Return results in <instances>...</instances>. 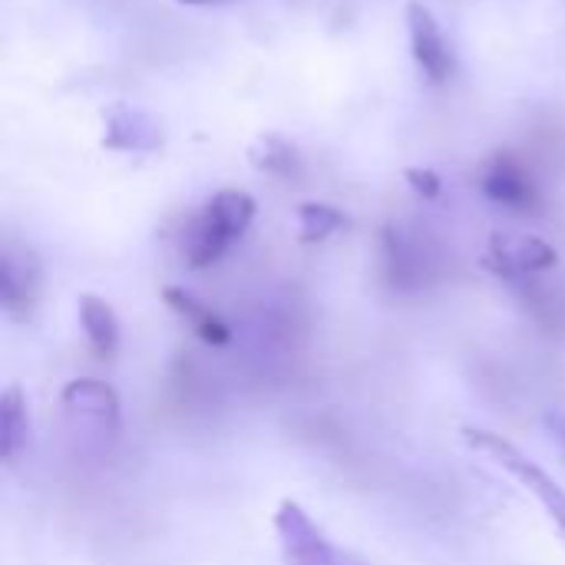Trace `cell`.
I'll return each mask as SVG.
<instances>
[{"label":"cell","mask_w":565,"mask_h":565,"mask_svg":"<svg viewBox=\"0 0 565 565\" xmlns=\"http://www.w3.org/2000/svg\"><path fill=\"white\" fill-rule=\"evenodd\" d=\"M298 222H301V242H308V245L324 242L328 235L344 228V215L328 202H305L298 209Z\"/></svg>","instance_id":"obj_15"},{"label":"cell","mask_w":565,"mask_h":565,"mask_svg":"<svg viewBox=\"0 0 565 565\" xmlns=\"http://www.w3.org/2000/svg\"><path fill=\"white\" fill-rule=\"evenodd\" d=\"M407 30H411V53L420 66V73L430 83H447L454 73V50L434 17L430 7H424L420 0L407 3Z\"/></svg>","instance_id":"obj_6"},{"label":"cell","mask_w":565,"mask_h":565,"mask_svg":"<svg viewBox=\"0 0 565 565\" xmlns=\"http://www.w3.org/2000/svg\"><path fill=\"white\" fill-rule=\"evenodd\" d=\"M166 301H169L172 311H179V315L192 324V331H195L205 344H212V348L232 344V328H228L212 308H205L199 298H192L189 291H182V288H166Z\"/></svg>","instance_id":"obj_10"},{"label":"cell","mask_w":565,"mask_h":565,"mask_svg":"<svg viewBox=\"0 0 565 565\" xmlns=\"http://www.w3.org/2000/svg\"><path fill=\"white\" fill-rule=\"evenodd\" d=\"M248 159L258 172H268V175H281V179H291L298 175L301 162H298V152L295 146H288L281 136L268 132V136H258L248 149Z\"/></svg>","instance_id":"obj_14"},{"label":"cell","mask_w":565,"mask_h":565,"mask_svg":"<svg viewBox=\"0 0 565 565\" xmlns=\"http://www.w3.org/2000/svg\"><path fill=\"white\" fill-rule=\"evenodd\" d=\"M63 417L66 430L76 440L79 454H103L116 444L122 414H119V397L109 384L79 377L70 381L63 391Z\"/></svg>","instance_id":"obj_2"},{"label":"cell","mask_w":565,"mask_h":565,"mask_svg":"<svg viewBox=\"0 0 565 565\" xmlns=\"http://www.w3.org/2000/svg\"><path fill=\"white\" fill-rule=\"evenodd\" d=\"M404 179L411 182V189L420 195V199H437L440 195V175L434 172V169H420V166H411V169H404Z\"/></svg>","instance_id":"obj_16"},{"label":"cell","mask_w":565,"mask_h":565,"mask_svg":"<svg viewBox=\"0 0 565 565\" xmlns=\"http://www.w3.org/2000/svg\"><path fill=\"white\" fill-rule=\"evenodd\" d=\"M185 7H218V3H232V0H179Z\"/></svg>","instance_id":"obj_17"},{"label":"cell","mask_w":565,"mask_h":565,"mask_svg":"<svg viewBox=\"0 0 565 565\" xmlns=\"http://www.w3.org/2000/svg\"><path fill=\"white\" fill-rule=\"evenodd\" d=\"M275 530L281 536V550H285L288 565H367L361 556L334 546L295 500H285L278 507Z\"/></svg>","instance_id":"obj_4"},{"label":"cell","mask_w":565,"mask_h":565,"mask_svg":"<svg viewBox=\"0 0 565 565\" xmlns=\"http://www.w3.org/2000/svg\"><path fill=\"white\" fill-rule=\"evenodd\" d=\"M467 437V444L473 447V450H480V454H487V457H493L503 470H510L520 483H523V490H530L540 503H543V510L550 513V520L556 523V530H559V536L565 540V490L536 463V460H530L516 444H510L507 437H500V434H493V430H467L463 434Z\"/></svg>","instance_id":"obj_3"},{"label":"cell","mask_w":565,"mask_h":565,"mask_svg":"<svg viewBox=\"0 0 565 565\" xmlns=\"http://www.w3.org/2000/svg\"><path fill=\"white\" fill-rule=\"evenodd\" d=\"M33 285H36V268L23 255L17 258L10 248L3 252V268H0V291H3V308L7 311H23L33 301Z\"/></svg>","instance_id":"obj_13"},{"label":"cell","mask_w":565,"mask_h":565,"mask_svg":"<svg viewBox=\"0 0 565 565\" xmlns=\"http://www.w3.org/2000/svg\"><path fill=\"white\" fill-rule=\"evenodd\" d=\"M103 146L119 152H152L162 142V126L146 109L129 103H113L103 113Z\"/></svg>","instance_id":"obj_9"},{"label":"cell","mask_w":565,"mask_h":565,"mask_svg":"<svg viewBox=\"0 0 565 565\" xmlns=\"http://www.w3.org/2000/svg\"><path fill=\"white\" fill-rule=\"evenodd\" d=\"M384 258H387V275L397 288H420L437 265L420 232H411L404 225H391L384 232Z\"/></svg>","instance_id":"obj_8"},{"label":"cell","mask_w":565,"mask_h":565,"mask_svg":"<svg viewBox=\"0 0 565 565\" xmlns=\"http://www.w3.org/2000/svg\"><path fill=\"white\" fill-rule=\"evenodd\" d=\"M252 218H255V199L248 192H238V189L215 192L185 228L182 252H185L189 268L215 265L228 252V245L245 235Z\"/></svg>","instance_id":"obj_1"},{"label":"cell","mask_w":565,"mask_h":565,"mask_svg":"<svg viewBox=\"0 0 565 565\" xmlns=\"http://www.w3.org/2000/svg\"><path fill=\"white\" fill-rule=\"evenodd\" d=\"M480 185H483V192H487L493 202H500V205H507V209H513V212H536V205H540L533 175H530L526 166H523L516 156H510V152H497V156L487 162V169H483V175H480Z\"/></svg>","instance_id":"obj_7"},{"label":"cell","mask_w":565,"mask_h":565,"mask_svg":"<svg viewBox=\"0 0 565 565\" xmlns=\"http://www.w3.org/2000/svg\"><path fill=\"white\" fill-rule=\"evenodd\" d=\"M559 255L550 242L536 238V235H503L497 232L490 242V255L487 265L510 281H526L533 275H543L550 268H556Z\"/></svg>","instance_id":"obj_5"},{"label":"cell","mask_w":565,"mask_h":565,"mask_svg":"<svg viewBox=\"0 0 565 565\" xmlns=\"http://www.w3.org/2000/svg\"><path fill=\"white\" fill-rule=\"evenodd\" d=\"M26 440H30V417H26L23 394L13 384L0 397V450H3V460L13 463L26 450Z\"/></svg>","instance_id":"obj_12"},{"label":"cell","mask_w":565,"mask_h":565,"mask_svg":"<svg viewBox=\"0 0 565 565\" xmlns=\"http://www.w3.org/2000/svg\"><path fill=\"white\" fill-rule=\"evenodd\" d=\"M79 324H83V334L93 344V351L99 358H113V351L119 344V321H116V311L103 298H96V295L79 298Z\"/></svg>","instance_id":"obj_11"}]
</instances>
